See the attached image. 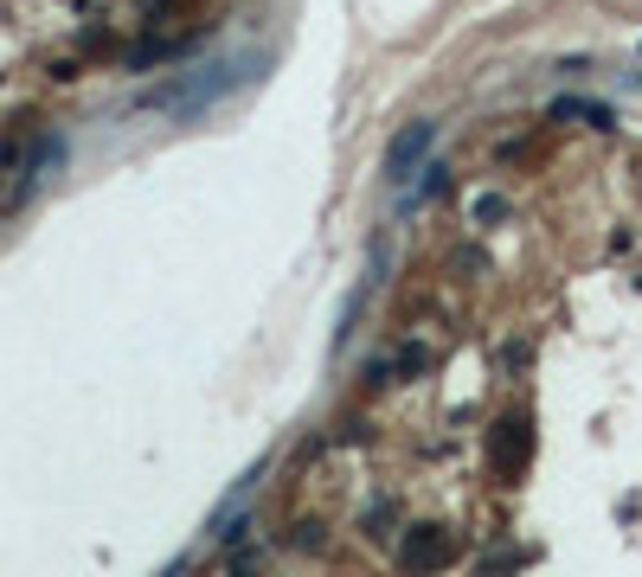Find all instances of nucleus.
Returning <instances> with one entry per match:
<instances>
[{"label": "nucleus", "mask_w": 642, "mask_h": 577, "mask_svg": "<svg viewBox=\"0 0 642 577\" xmlns=\"http://www.w3.org/2000/svg\"><path fill=\"white\" fill-rule=\"evenodd\" d=\"M437 148V122H411V129H398L392 135V148H386V180L392 186H405L418 174V160Z\"/></svg>", "instance_id": "f257e3e1"}]
</instances>
